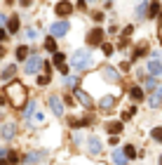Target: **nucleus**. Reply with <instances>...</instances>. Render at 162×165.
<instances>
[{
  "instance_id": "f257e3e1",
  "label": "nucleus",
  "mask_w": 162,
  "mask_h": 165,
  "mask_svg": "<svg viewBox=\"0 0 162 165\" xmlns=\"http://www.w3.org/2000/svg\"><path fill=\"white\" fill-rule=\"evenodd\" d=\"M71 66H73L75 71L92 69V52H89V50H78V52H73V57H71Z\"/></svg>"
},
{
  "instance_id": "f03ea898",
  "label": "nucleus",
  "mask_w": 162,
  "mask_h": 165,
  "mask_svg": "<svg viewBox=\"0 0 162 165\" xmlns=\"http://www.w3.org/2000/svg\"><path fill=\"white\" fill-rule=\"evenodd\" d=\"M7 97H10L12 106H21V104L26 101V87L21 85V83H10V87H7Z\"/></svg>"
},
{
  "instance_id": "7ed1b4c3",
  "label": "nucleus",
  "mask_w": 162,
  "mask_h": 165,
  "mask_svg": "<svg viewBox=\"0 0 162 165\" xmlns=\"http://www.w3.org/2000/svg\"><path fill=\"white\" fill-rule=\"evenodd\" d=\"M40 66H42V59L38 57V54H31V57L26 59V64H24V71H26V73H38Z\"/></svg>"
},
{
  "instance_id": "20e7f679",
  "label": "nucleus",
  "mask_w": 162,
  "mask_h": 165,
  "mask_svg": "<svg viewBox=\"0 0 162 165\" xmlns=\"http://www.w3.org/2000/svg\"><path fill=\"white\" fill-rule=\"evenodd\" d=\"M66 33H68V22L52 24V36H66Z\"/></svg>"
},
{
  "instance_id": "39448f33",
  "label": "nucleus",
  "mask_w": 162,
  "mask_h": 165,
  "mask_svg": "<svg viewBox=\"0 0 162 165\" xmlns=\"http://www.w3.org/2000/svg\"><path fill=\"white\" fill-rule=\"evenodd\" d=\"M14 132H16V125H14V123H5V125H2V130H0V134H2V137H5V139H12V137H14Z\"/></svg>"
},
{
  "instance_id": "423d86ee",
  "label": "nucleus",
  "mask_w": 162,
  "mask_h": 165,
  "mask_svg": "<svg viewBox=\"0 0 162 165\" xmlns=\"http://www.w3.org/2000/svg\"><path fill=\"white\" fill-rule=\"evenodd\" d=\"M101 75H104L106 80H110V83H118L120 80V75H118V71L110 69V66H104V71H101Z\"/></svg>"
},
{
  "instance_id": "0eeeda50",
  "label": "nucleus",
  "mask_w": 162,
  "mask_h": 165,
  "mask_svg": "<svg viewBox=\"0 0 162 165\" xmlns=\"http://www.w3.org/2000/svg\"><path fill=\"white\" fill-rule=\"evenodd\" d=\"M101 38H104V28H99V26H96L94 31H92V33L87 36V40H89V45H99V40H101Z\"/></svg>"
},
{
  "instance_id": "6e6552de",
  "label": "nucleus",
  "mask_w": 162,
  "mask_h": 165,
  "mask_svg": "<svg viewBox=\"0 0 162 165\" xmlns=\"http://www.w3.org/2000/svg\"><path fill=\"white\" fill-rule=\"evenodd\" d=\"M87 149L92 151V153H101V139L99 137H89V142H87Z\"/></svg>"
},
{
  "instance_id": "1a4fd4ad",
  "label": "nucleus",
  "mask_w": 162,
  "mask_h": 165,
  "mask_svg": "<svg viewBox=\"0 0 162 165\" xmlns=\"http://www.w3.org/2000/svg\"><path fill=\"white\" fill-rule=\"evenodd\" d=\"M49 109H52L57 116H63V104H61L59 97H52V99H49Z\"/></svg>"
},
{
  "instance_id": "9d476101",
  "label": "nucleus",
  "mask_w": 162,
  "mask_h": 165,
  "mask_svg": "<svg viewBox=\"0 0 162 165\" xmlns=\"http://www.w3.org/2000/svg\"><path fill=\"white\" fill-rule=\"evenodd\" d=\"M160 71H162V64H160V59H157V57H153L150 61H148V73H150V75H157Z\"/></svg>"
},
{
  "instance_id": "9b49d317",
  "label": "nucleus",
  "mask_w": 162,
  "mask_h": 165,
  "mask_svg": "<svg viewBox=\"0 0 162 165\" xmlns=\"http://www.w3.org/2000/svg\"><path fill=\"white\" fill-rule=\"evenodd\" d=\"M99 106H101V109H106V111H108V109H113V106H115V97H113V95L101 97V99H99Z\"/></svg>"
},
{
  "instance_id": "f8f14e48",
  "label": "nucleus",
  "mask_w": 162,
  "mask_h": 165,
  "mask_svg": "<svg viewBox=\"0 0 162 165\" xmlns=\"http://www.w3.org/2000/svg\"><path fill=\"white\" fill-rule=\"evenodd\" d=\"M71 10H73V5H71V2H66V0L57 5V14H59V17H66V14H71Z\"/></svg>"
},
{
  "instance_id": "ddd939ff",
  "label": "nucleus",
  "mask_w": 162,
  "mask_h": 165,
  "mask_svg": "<svg viewBox=\"0 0 162 165\" xmlns=\"http://www.w3.org/2000/svg\"><path fill=\"white\" fill-rule=\"evenodd\" d=\"M113 160H115V165H127V153H125V149H118V151H115V153H113Z\"/></svg>"
},
{
  "instance_id": "4468645a",
  "label": "nucleus",
  "mask_w": 162,
  "mask_h": 165,
  "mask_svg": "<svg viewBox=\"0 0 162 165\" xmlns=\"http://www.w3.org/2000/svg\"><path fill=\"white\" fill-rule=\"evenodd\" d=\"M148 104H150V109H157L162 104V90H155V95L150 97V101H148Z\"/></svg>"
},
{
  "instance_id": "2eb2a0df",
  "label": "nucleus",
  "mask_w": 162,
  "mask_h": 165,
  "mask_svg": "<svg viewBox=\"0 0 162 165\" xmlns=\"http://www.w3.org/2000/svg\"><path fill=\"white\" fill-rule=\"evenodd\" d=\"M129 97H132L134 101H141V99H143V90H141V87H132Z\"/></svg>"
},
{
  "instance_id": "dca6fc26",
  "label": "nucleus",
  "mask_w": 162,
  "mask_h": 165,
  "mask_svg": "<svg viewBox=\"0 0 162 165\" xmlns=\"http://www.w3.org/2000/svg\"><path fill=\"white\" fill-rule=\"evenodd\" d=\"M75 95H78V99H80V104H85V106H89V104H92V99H89V95H87V92H82V90H78V92H75Z\"/></svg>"
},
{
  "instance_id": "f3484780",
  "label": "nucleus",
  "mask_w": 162,
  "mask_h": 165,
  "mask_svg": "<svg viewBox=\"0 0 162 165\" xmlns=\"http://www.w3.org/2000/svg\"><path fill=\"white\" fill-rule=\"evenodd\" d=\"M35 106H38L35 101H28V106L24 109V116H26V118H33V113H35Z\"/></svg>"
},
{
  "instance_id": "a211bd4d",
  "label": "nucleus",
  "mask_w": 162,
  "mask_h": 165,
  "mask_svg": "<svg viewBox=\"0 0 162 165\" xmlns=\"http://www.w3.org/2000/svg\"><path fill=\"white\" fill-rule=\"evenodd\" d=\"M7 28H10V33H16V31H19V19L12 17L10 22H7Z\"/></svg>"
},
{
  "instance_id": "6ab92c4d",
  "label": "nucleus",
  "mask_w": 162,
  "mask_h": 165,
  "mask_svg": "<svg viewBox=\"0 0 162 165\" xmlns=\"http://www.w3.org/2000/svg\"><path fill=\"white\" fill-rule=\"evenodd\" d=\"M38 160H40V153H26L24 163H26V165H33V163H38Z\"/></svg>"
},
{
  "instance_id": "aec40b11",
  "label": "nucleus",
  "mask_w": 162,
  "mask_h": 165,
  "mask_svg": "<svg viewBox=\"0 0 162 165\" xmlns=\"http://www.w3.org/2000/svg\"><path fill=\"white\" fill-rule=\"evenodd\" d=\"M45 47H47V52H57V43H54V38H47V40H45Z\"/></svg>"
},
{
  "instance_id": "412c9836",
  "label": "nucleus",
  "mask_w": 162,
  "mask_h": 165,
  "mask_svg": "<svg viewBox=\"0 0 162 165\" xmlns=\"http://www.w3.org/2000/svg\"><path fill=\"white\" fill-rule=\"evenodd\" d=\"M63 61H66V54L54 52V64H57V66H63Z\"/></svg>"
},
{
  "instance_id": "4be33fe9",
  "label": "nucleus",
  "mask_w": 162,
  "mask_h": 165,
  "mask_svg": "<svg viewBox=\"0 0 162 165\" xmlns=\"http://www.w3.org/2000/svg\"><path fill=\"white\" fill-rule=\"evenodd\" d=\"M120 130H122V123H110V125H108V132H110V134L120 132Z\"/></svg>"
},
{
  "instance_id": "5701e85b",
  "label": "nucleus",
  "mask_w": 162,
  "mask_h": 165,
  "mask_svg": "<svg viewBox=\"0 0 162 165\" xmlns=\"http://www.w3.org/2000/svg\"><path fill=\"white\" fill-rule=\"evenodd\" d=\"M26 57H28V50L24 47V45H21V47L16 50V59H21V61H24V59H26Z\"/></svg>"
},
{
  "instance_id": "b1692460",
  "label": "nucleus",
  "mask_w": 162,
  "mask_h": 165,
  "mask_svg": "<svg viewBox=\"0 0 162 165\" xmlns=\"http://www.w3.org/2000/svg\"><path fill=\"white\" fill-rule=\"evenodd\" d=\"M153 139H155V142H162V128H153Z\"/></svg>"
},
{
  "instance_id": "393cba45",
  "label": "nucleus",
  "mask_w": 162,
  "mask_h": 165,
  "mask_svg": "<svg viewBox=\"0 0 162 165\" xmlns=\"http://www.w3.org/2000/svg\"><path fill=\"white\" fill-rule=\"evenodd\" d=\"M125 153H127V158H134V156H136V149H134V146H125Z\"/></svg>"
},
{
  "instance_id": "a878e982",
  "label": "nucleus",
  "mask_w": 162,
  "mask_h": 165,
  "mask_svg": "<svg viewBox=\"0 0 162 165\" xmlns=\"http://www.w3.org/2000/svg\"><path fill=\"white\" fill-rule=\"evenodd\" d=\"M33 123H35V125H40L42 120H45V118H42V113H33V118H31Z\"/></svg>"
},
{
  "instance_id": "bb28decb",
  "label": "nucleus",
  "mask_w": 162,
  "mask_h": 165,
  "mask_svg": "<svg viewBox=\"0 0 162 165\" xmlns=\"http://www.w3.org/2000/svg\"><path fill=\"white\" fill-rule=\"evenodd\" d=\"M38 85H49V75H40L38 78Z\"/></svg>"
},
{
  "instance_id": "cd10ccee",
  "label": "nucleus",
  "mask_w": 162,
  "mask_h": 165,
  "mask_svg": "<svg viewBox=\"0 0 162 165\" xmlns=\"http://www.w3.org/2000/svg\"><path fill=\"white\" fill-rule=\"evenodd\" d=\"M26 38H28V40H35V38H38V31H33V28H31V31H26Z\"/></svg>"
},
{
  "instance_id": "c85d7f7f",
  "label": "nucleus",
  "mask_w": 162,
  "mask_h": 165,
  "mask_svg": "<svg viewBox=\"0 0 162 165\" xmlns=\"http://www.w3.org/2000/svg\"><path fill=\"white\" fill-rule=\"evenodd\" d=\"M146 87H148V90H157V85H155V80H153V78L146 83Z\"/></svg>"
},
{
  "instance_id": "c756f323",
  "label": "nucleus",
  "mask_w": 162,
  "mask_h": 165,
  "mask_svg": "<svg viewBox=\"0 0 162 165\" xmlns=\"http://www.w3.org/2000/svg\"><path fill=\"white\" fill-rule=\"evenodd\" d=\"M66 83H68L71 87H75V85H78V78H66Z\"/></svg>"
},
{
  "instance_id": "7c9ffc66",
  "label": "nucleus",
  "mask_w": 162,
  "mask_h": 165,
  "mask_svg": "<svg viewBox=\"0 0 162 165\" xmlns=\"http://www.w3.org/2000/svg\"><path fill=\"white\" fill-rule=\"evenodd\" d=\"M136 14H139V17H143V14H146V5H139V10H136Z\"/></svg>"
},
{
  "instance_id": "2f4dec72",
  "label": "nucleus",
  "mask_w": 162,
  "mask_h": 165,
  "mask_svg": "<svg viewBox=\"0 0 162 165\" xmlns=\"http://www.w3.org/2000/svg\"><path fill=\"white\" fill-rule=\"evenodd\" d=\"M12 73H14V66H10V69H5V78H10Z\"/></svg>"
},
{
  "instance_id": "473e14b6",
  "label": "nucleus",
  "mask_w": 162,
  "mask_h": 165,
  "mask_svg": "<svg viewBox=\"0 0 162 165\" xmlns=\"http://www.w3.org/2000/svg\"><path fill=\"white\" fill-rule=\"evenodd\" d=\"M104 54H113V47H110V45H104Z\"/></svg>"
},
{
  "instance_id": "72a5a7b5",
  "label": "nucleus",
  "mask_w": 162,
  "mask_h": 165,
  "mask_svg": "<svg viewBox=\"0 0 162 165\" xmlns=\"http://www.w3.org/2000/svg\"><path fill=\"white\" fill-rule=\"evenodd\" d=\"M2 24H7V19H5L2 14H0V26H2Z\"/></svg>"
},
{
  "instance_id": "f704fd0d",
  "label": "nucleus",
  "mask_w": 162,
  "mask_h": 165,
  "mask_svg": "<svg viewBox=\"0 0 162 165\" xmlns=\"http://www.w3.org/2000/svg\"><path fill=\"white\" fill-rule=\"evenodd\" d=\"M2 156H5V149H0V158H2Z\"/></svg>"
},
{
  "instance_id": "c9c22d12",
  "label": "nucleus",
  "mask_w": 162,
  "mask_h": 165,
  "mask_svg": "<svg viewBox=\"0 0 162 165\" xmlns=\"http://www.w3.org/2000/svg\"><path fill=\"white\" fill-rule=\"evenodd\" d=\"M0 165H7V160H2V158H0Z\"/></svg>"
},
{
  "instance_id": "e433bc0d",
  "label": "nucleus",
  "mask_w": 162,
  "mask_h": 165,
  "mask_svg": "<svg viewBox=\"0 0 162 165\" xmlns=\"http://www.w3.org/2000/svg\"><path fill=\"white\" fill-rule=\"evenodd\" d=\"M160 165H162V156H160Z\"/></svg>"
},
{
  "instance_id": "4c0bfd02",
  "label": "nucleus",
  "mask_w": 162,
  "mask_h": 165,
  "mask_svg": "<svg viewBox=\"0 0 162 165\" xmlns=\"http://www.w3.org/2000/svg\"><path fill=\"white\" fill-rule=\"evenodd\" d=\"M0 54H2V50H0Z\"/></svg>"
}]
</instances>
